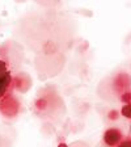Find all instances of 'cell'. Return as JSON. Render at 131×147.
Masks as SVG:
<instances>
[{
  "instance_id": "6da1fadb",
  "label": "cell",
  "mask_w": 131,
  "mask_h": 147,
  "mask_svg": "<svg viewBox=\"0 0 131 147\" xmlns=\"http://www.w3.org/2000/svg\"><path fill=\"white\" fill-rule=\"evenodd\" d=\"M121 139H122V134L117 129H109L104 134V142L107 146H118L121 143Z\"/></svg>"
},
{
  "instance_id": "7a4b0ae2",
  "label": "cell",
  "mask_w": 131,
  "mask_h": 147,
  "mask_svg": "<svg viewBox=\"0 0 131 147\" xmlns=\"http://www.w3.org/2000/svg\"><path fill=\"white\" fill-rule=\"evenodd\" d=\"M11 82H12V75H11L9 71L0 74V98L7 93L9 86H11Z\"/></svg>"
},
{
  "instance_id": "3957f363",
  "label": "cell",
  "mask_w": 131,
  "mask_h": 147,
  "mask_svg": "<svg viewBox=\"0 0 131 147\" xmlns=\"http://www.w3.org/2000/svg\"><path fill=\"white\" fill-rule=\"evenodd\" d=\"M122 114L125 117H127V118H131V102L122 108Z\"/></svg>"
},
{
  "instance_id": "277c9868",
  "label": "cell",
  "mask_w": 131,
  "mask_h": 147,
  "mask_svg": "<svg viewBox=\"0 0 131 147\" xmlns=\"http://www.w3.org/2000/svg\"><path fill=\"white\" fill-rule=\"evenodd\" d=\"M7 63L4 61H0V74H4V72H7Z\"/></svg>"
},
{
  "instance_id": "5b68a950",
  "label": "cell",
  "mask_w": 131,
  "mask_h": 147,
  "mask_svg": "<svg viewBox=\"0 0 131 147\" xmlns=\"http://www.w3.org/2000/svg\"><path fill=\"white\" fill-rule=\"evenodd\" d=\"M118 147H131V139H126V141H122L118 144Z\"/></svg>"
}]
</instances>
